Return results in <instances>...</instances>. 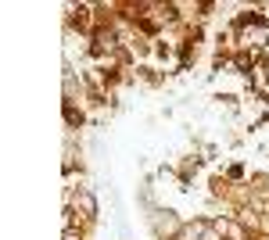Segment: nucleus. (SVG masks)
<instances>
[{"label":"nucleus","mask_w":269,"mask_h":240,"mask_svg":"<svg viewBox=\"0 0 269 240\" xmlns=\"http://www.w3.org/2000/svg\"><path fill=\"white\" fill-rule=\"evenodd\" d=\"M76 208H83L86 215H94V211H97V205H94V197H90V193H79V197H76Z\"/></svg>","instance_id":"obj_1"},{"label":"nucleus","mask_w":269,"mask_h":240,"mask_svg":"<svg viewBox=\"0 0 269 240\" xmlns=\"http://www.w3.org/2000/svg\"><path fill=\"white\" fill-rule=\"evenodd\" d=\"M65 240H79L76 233H72V229H65Z\"/></svg>","instance_id":"obj_2"}]
</instances>
